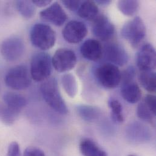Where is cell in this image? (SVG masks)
Instances as JSON below:
<instances>
[{
  "instance_id": "d6986e66",
  "label": "cell",
  "mask_w": 156,
  "mask_h": 156,
  "mask_svg": "<svg viewBox=\"0 0 156 156\" xmlns=\"http://www.w3.org/2000/svg\"><path fill=\"white\" fill-rule=\"evenodd\" d=\"M77 13L83 19L94 21L98 15V7L95 1H83L77 10Z\"/></svg>"
},
{
  "instance_id": "836d02e7",
  "label": "cell",
  "mask_w": 156,
  "mask_h": 156,
  "mask_svg": "<svg viewBox=\"0 0 156 156\" xmlns=\"http://www.w3.org/2000/svg\"><path fill=\"white\" fill-rule=\"evenodd\" d=\"M134 156V155H129V156Z\"/></svg>"
},
{
  "instance_id": "6da1fadb",
  "label": "cell",
  "mask_w": 156,
  "mask_h": 156,
  "mask_svg": "<svg viewBox=\"0 0 156 156\" xmlns=\"http://www.w3.org/2000/svg\"><path fill=\"white\" fill-rule=\"evenodd\" d=\"M40 91L44 100L52 109L62 115L68 114V107L60 92L56 78L44 81L40 86Z\"/></svg>"
},
{
  "instance_id": "44dd1931",
  "label": "cell",
  "mask_w": 156,
  "mask_h": 156,
  "mask_svg": "<svg viewBox=\"0 0 156 156\" xmlns=\"http://www.w3.org/2000/svg\"><path fill=\"white\" fill-rule=\"evenodd\" d=\"M139 80L142 86L150 92L156 91V73L154 71H141Z\"/></svg>"
},
{
  "instance_id": "5b68a950",
  "label": "cell",
  "mask_w": 156,
  "mask_h": 156,
  "mask_svg": "<svg viewBox=\"0 0 156 156\" xmlns=\"http://www.w3.org/2000/svg\"><path fill=\"white\" fill-rule=\"evenodd\" d=\"M5 84L15 90H24L29 87L32 82L30 71L26 65H21L12 68L4 78Z\"/></svg>"
},
{
  "instance_id": "9c48e42d",
  "label": "cell",
  "mask_w": 156,
  "mask_h": 156,
  "mask_svg": "<svg viewBox=\"0 0 156 156\" xmlns=\"http://www.w3.org/2000/svg\"><path fill=\"white\" fill-rule=\"evenodd\" d=\"M136 64L140 71H154L156 68L155 48L150 43L143 45L136 56Z\"/></svg>"
},
{
  "instance_id": "f546056e",
  "label": "cell",
  "mask_w": 156,
  "mask_h": 156,
  "mask_svg": "<svg viewBox=\"0 0 156 156\" xmlns=\"http://www.w3.org/2000/svg\"><path fill=\"white\" fill-rule=\"evenodd\" d=\"M83 1H63L62 3L66 8L71 11H77Z\"/></svg>"
},
{
  "instance_id": "30bf717a",
  "label": "cell",
  "mask_w": 156,
  "mask_h": 156,
  "mask_svg": "<svg viewBox=\"0 0 156 156\" xmlns=\"http://www.w3.org/2000/svg\"><path fill=\"white\" fill-rule=\"evenodd\" d=\"M103 54L109 63L117 66H125L129 60V56L125 48L117 43H109L103 49Z\"/></svg>"
},
{
  "instance_id": "7c38bea8",
  "label": "cell",
  "mask_w": 156,
  "mask_h": 156,
  "mask_svg": "<svg viewBox=\"0 0 156 156\" xmlns=\"http://www.w3.org/2000/svg\"><path fill=\"white\" fill-rule=\"evenodd\" d=\"M87 29L81 21L72 20L68 22L62 30V35L66 41L71 44L81 42L86 36Z\"/></svg>"
},
{
  "instance_id": "8fae6325",
  "label": "cell",
  "mask_w": 156,
  "mask_h": 156,
  "mask_svg": "<svg viewBox=\"0 0 156 156\" xmlns=\"http://www.w3.org/2000/svg\"><path fill=\"white\" fill-rule=\"evenodd\" d=\"M92 32L98 39L106 41L114 36L115 27L106 15H98L93 21Z\"/></svg>"
},
{
  "instance_id": "484cf974",
  "label": "cell",
  "mask_w": 156,
  "mask_h": 156,
  "mask_svg": "<svg viewBox=\"0 0 156 156\" xmlns=\"http://www.w3.org/2000/svg\"><path fill=\"white\" fill-rule=\"evenodd\" d=\"M137 116L144 121L153 123L155 115L143 101L139 104L137 109Z\"/></svg>"
},
{
  "instance_id": "8992f818",
  "label": "cell",
  "mask_w": 156,
  "mask_h": 156,
  "mask_svg": "<svg viewBox=\"0 0 156 156\" xmlns=\"http://www.w3.org/2000/svg\"><path fill=\"white\" fill-rule=\"evenodd\" d=\"M95 76L102 86L108 89H113L120 83L122 74L117 66L108 63L96 68Z\"/></svg>"
},
{
  "instance_id": "4316f807",
  "label": "cell",
  "mask_w": 156,
  "mask_h": 156,
  "mask_svg": "<svg viewBox=\"0 0 156 156\" xmlns=\"http://www.w3.org/2000/svg\"><path fill=\"white\" fill-rule=\"evenodd\" d=\"M144 102L150 109L151 112L156 116V97L152 94H148L145 97Z\"/></svg>"
},
{
  "instance_id": "603a6c76",
  "label": "cell",
  "mask_w": 156,
  "mask_h": 156,
  "mask_svg": "<svg viewBox=\"0 0 156 156\" xmlns=\"http://www.w3.org/2000/svg\"><path fill=\"white\" fill-rule=\"evenodd\" d=\"M117 7L125 16H133L139 9V2L135 0H122L118 1Z\"/></svg>"
},
{
  "instance_id": "e0dca14e",
  "label": "cell",
  "mask_w": 156,
  "mask_h": 156,
  "mask_svg": "<svg viewBox=\"0 0 156 156\" xmlns=\"http://www.w3.org/2000/svg\"><path fill=\"white\" fill-rule=\"evenodd\" d=\"M3 100L6 108L18 114L26 106L27 101L26 98L17 93L7 92L4 94Z\"/></svg>"
},
{
  "instance_id": "83f0119b",
  "label": "cell",
  "mask_w": 156,
  "mask_h": 156,
  "mask_svg": "<svg viewBox=\"0 0 156 156\" xmlns=\"http://www.w3.org/2000/svg\"><path fill=\"white\" fill-rule=\"evenodd\" d=\"M23 156H45V153L39 148L29 147L24 151Z\"/></svg>"
},
{
  "instance_id": "7a4b0ae2",
  "label": "cell",
  "mask_w": 156,
  "mask_h": 156,
  "mask_svg": "<svg viewBox=\"0 0 156 156\" xmlns=\"http://www.w3.org/2000/svg\"><path fill=\"white\" fill-rule=\"evenodd\" d=\"M30 39L35 47L46 51L54 46L57 35L51 26L43 23H37L30 30Z\"/></svg>"
},
{
  "instance_id": "4dcf8cb0",
  "label": "cell",
  "mask_w": 156,
  "mask_h": 156,
  "mask_svg": "<svg viewBox=\"0 0 156 156\" xmlns=\"http://www.w3.org/2000/svg\"><path fill=\"white\" fill-rule=\"evenodd\" d=\"M32 1L33 4L35 5V6L39 7H46L49 5L52 2V1H49V0H35Z\"/></svg>"
},
{
  "instance_id": "2e32d148",
  "label": "cell",
  "mask_w": 156,
  "mask_h": 156,
  "mask_svg": "<svg viewBox=\"0 0 156 156\" xmlns=\"http://www.w3.org/2000/svg\"><path fill=\"white\" fill-rule=\"evenodd\" d=\"M120 92L123 99L132 104L137 103L142 97L140 87L134 80L122 81Z\"/></svg>"
},
{
  "instance_id": "d6a6232c",
  "label": "cell",
  "mask_w": 156,
  "mask_h": 156,
  "mask_svg": "<svg viewBox=\"0 0 156 156\" xmlns=\"http://www.w3.org/2000/svg\"><path fill=\"white\" fill-rule=\"evenodd\" d=\"M2 109V107H1V106H0V115H1V113Z\"/></svg>"
},
{
  "instance_id": "d4e9b609",
  "label": "cell",
  "mask_w": 156,
  "mask_h": 156,
  "mask_svg": "<svg viewBox=\"0 0 156 156\" xmlns=\"http://www.w3.org/2000/svg\"><path fill=\"white\" fill-rule=\"evenodd\" d=\"M16 6L18 11L25 18H31L35 13V6L32 1H17Z\"/></svg>"
},
{
  "instance_id": "4fadbf2b",
  "label": "cell",
  "mask_w": 156,
  "mask_h": 156,
  "mask_svg": "<svg viewBox=\"0 0 156 156\" xmlns=\"http://www.w3.org/2000/svg\"><path fill=\"white\" fill-rule=\"evenodd\" d=\"M126 136L132 143L145 144L151 140L152 134L150 129L145 125L134 122L126 128Z\"/></svg>"
},
{
  "instance_id": "5bb4252c",
  "label": "cell",
  "mask_w": 156,
  "mask_h": 156,
  "mask_svg": "<svg viewBox=\"0 0 156 156\" xmlns=\"http://www.w3.org/2000/svg\"><path fill=\"white\" fill-rule=\"evenodd\" d=\"M40 18L44 21L49 22L56 26H61L68 20V16L60 4L54 2L40 13Z\"/></svg>"
},
{
  "instance_id": "277c9868",
  "label": "cell",
  "mask_w": 156,
  "mask_h": 156,
  "mask_svg": "<svg viewBox=\"0 0 156 156\" xmlns=\"http://www.w3.org/2000/svg\"><path fill=\"white\" fill-rule=\"evenodd\" d=\"M52 69V59L46 52H38L32 57L30 73L32 79L40 82L49 78Z\"/></svg>"
},
{
  "instance_id": "9a60e30c",
  "label": "cell",
  "mask_w": 156,
  "mask_h": 156,
  "mask_svg": "<svg viewBox=\"0 0 156 156\" xmlns=\"http://www.w3.org/2000/svg\"><path fill=\"white\" fill-rule=\"evenodd\" d=\"M80 53L85 59L97 62L103 56V47L98 40L89 38L81 46Z\"/></svg>"
},
{
  "instance_id": "ffe728a7",
  "label": "cell",
  "mask_w": 156,
  "mask_h": 156,
  "mask_svg": "<svg viewBox=\"0 0 156 156\" xmlns=\"http://www.w3.org/2000/svg\"><path fill=\"white\" fill-rule=\"evenodd\" d=\"M76 109L79 116L87 122H95L101 115V111L98 108L90 105H78Z\"/></svg>"
},
{
  "instance_id": "f1b7e54d",
  "label": "cell",
  "mask_w": 156,
  "mask_h": 156,
  "mask_svg": "<svg viewBox=\"0 0 156 156\" xmlns=\"http://www.w3.org/2000/svg\"><path fill=\"white\" fill-rule=\"evenodd\" d=\"M20 147L16 142H12L7 149L6 156H20Z\"/></svg>"
},
{
  "instance_id": "ac0fdd59",
  "label": "cell",
  "mask_w": 156,
  "mask_h": 156,
  "mask_svg": "<svg viewBox=\"0 0 156 156\" xmlns=\"http://www.w3.org/2000/svg\"><path fill=\"white\" fill-rule=\"evenodd\" d=\"M80 150L83 156H108L103 150L90 139H83L81 141Z\"/></svg>"
},
{
  "instance_id": "7402d4cb",
  "label": "cell",
  "mask_w": 156,
  "mask_h": 156,
  "mask_svg": "<svg viewBox=\"0 0 156 156\" xmlns=\"http://www.w3.org/2000/svg\"><path fill=\"white\" fill-rule=\"evenodd\" d=\"M62 84L67 95L71 98H74L78 90L77 83L74 76L70 73L64 74L62 77Z\"/></svg>"
},
{
  "instance_id": "ba28073f",
  "label": "cell",
  "mask_w": 156,
  "mask_h": 156,
  "mask_svg": "<svg viewBox=\"0 0 156 156\" xmlns=\"http://www.w3.org/2000/svg\"><path fill=\"white\" fill-rule=\"evenodd\" d=\"M24 51V43L19 37H10L3 41L1 45V53L9 62H15L21 57Z\"/></svg>"
},
{
  "instance_id": "52a82bcc",
  "label": "cell",
  "mask_w": 156,
  "mask_h": 156,
  "mask_svg": "<svg viewBox=\"0 0 156 156\" xmlns=\"http://www.w3.org/2000/svg\"><path fill=\"white\" fill-rule=\"evenodd\" d=\"M76 63L77 57L75 52L67 48L57 50L52 58V66L58 73H65L72 70Z\"/></svg>"
},
{
  "instance_id": "1f68e13d",
  "label": "cell",
  "mask_w": 156,
  "mask_h": 156,
  "mask_svg": "<svg viewBox=\"0 0 156 156\" xmlns=\"http://www.w3.org/2000/svg\"><path fill=\"white\" fill-rule=\"evenodd\" d=\"M95 2L97 4H99L101 5H108L111 2V1L109 0H98Z\"/></svg>"
},
{
  "instance_id": "cb8c5ba5",
  "label": "cell",
  "mask_w": 156,
  "mask_h": 156,
  "mask_svg": "<svg viewBox=\"0 0 156 156\" xmlns=\"http://www.w3.org/2000/svg\"><path fill=\"white\" fill-rule=\"evenodd\" d=\"M108 105L111 109V118L113 121L118 123H123L124 121V116L122 106L120 102L114 98H111L108 101Z\"/></svg>"
},
{
  "instance_id": "3957f363",
  "label": "cell",
  "mask_w": 156,
  "mask_h": 156,
  "mask_svg": "<svg viewBox=\"0 0 156 156\" xmlns=\"http://www.w3.org/2000/svg\"><path fill=\"white\" fill-rule=\"evenodd\" d=\"M121 35L133 48H137L144 41L147 35L145 25L139 16L126 22L122 28Z\"/></svg>"
}]
</instances>
